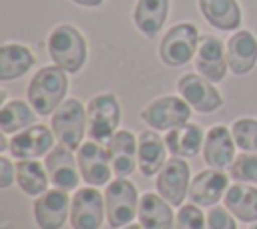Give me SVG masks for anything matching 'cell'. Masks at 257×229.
Here are the masks:
<instances>
[{
  "instance_id": "6da1fadb",
  "label": "cell",
  "mask_w": 257,
  "mask_h": 229,
  "mask_svg": "<svg viewBox=\"0 0 257 229\" xmlns=\"http://www.w3.org/2000/svg\"><path fill=\"white\" fill-rule=\"evenodd\" d=\"M68 90V76L66 70L60 66H44L40 68L32 80L28 82V102L32 104V108L46 117L52 114L64 100Z\"/></svg>"
},
{
  "instance_id": "7a4b0ae2",
  "label": "cell",
  "mask_w": 257,
  "mask_h": 229,
  "mask_svg": "<svg viewBox=\"0 0 257 229\" xmlns=\"http://www.w3.org/2000/svg\"><path fill=\"white\" fill-rule=\"evenodd\" d=\"M48 54L66 72H78L86 62V40L70 24H58L48 34Z\"/></svg>"
},
{
  "instance_id": "3957f363",
  "label": "cell",
  "mask_w": 257,
  "mask_h": 229,
  "mask_svg": "<svg viewBox=\"0 0 257 229\" xmlns=\"http://www.w3.org/2000/svg\"><path fill=\"white\" fill-rule=\"evenodd\" d=\"M104 209H106L108 225L112 229H120L128 225L135 219V215H139L137 187L122 177L108 183L104 189Z\"/></svg>"
},
{
  "instance_id": "277c9868",
  "label": "cell",
  "mask_w": 257,
  "mask_h": 229,
  "mask_svg": "<svg viewBox=\"0 0 257 229\" xmlns=\"http://www.w3.org/2000/svg\"><path fill=\"white\" fill-rule=\"evenodd\" d=\"M199 30L191 22L175 24L167 30L159 44V56L167 66H183L187 64L199 48Z\"/></svg>"
},
{
  "instance_id": "5b68a950",
  "label": "cell",
  "mask_w": 257,
  "mask_h": 229,
  "mask_svg": "<svg viewBox=\"0 0 257 229\" xmlns=\"http://www.w3.org/2000/svg\"><path fill=\"white\" fill-rule=\"evenodd\" d=\"M120 106L116 96L110 92L96 94L88 100L86 106V133L96 143H106L118 129Z\"/></svg>"
},
{
  "instance_id": "8992f818",
  "label": "cell",
  "mask_w": 257,
  "mask_h": 229,
  "mask_svg": "<svg viewBox=\"0 0 257 229\" xmlns=\"http://www.w3.org/2000/svg\"><path fill=\"white\" fill-rule=\"evenodd\" d=\"M52 133L60 145L80 149V143L86 135V108L76 98H66L52 112Z\"/></svg>"
},
{
  "instance_id": "52a82bcc",
  "label": "cell",
  "mask_w": 257,
  "mask_h": 229,
  "mask_svg": "<svg viewBox=\"0 0 257 229\" xmlns=\"http://www.w3.org/2000/svg\"><path fill=\"white\" fill-rule=\"evenodd\" d=\"M189 117H191V106L187 100L179 96L155 98L141 110V119L153 131H171L175 127L189 123Z\"/></svg>"
},
{
  "instance_id": "ba28073f",
  "label": "cell",
  "mask_w": 257,
  "mask_h": 229,
  "mask_svg": "<svg viewBox=\"0 0 257 229\" xmlns=\"http://www.w3.org/2000/svg\"><path fill=\"white\" fill-rule=\"evenodd\" d=\"M104 195L96 187L76 189L70 201V225L72 229H98L104 219Z\"/></svg>"
},
{
  "instance_id": "9c48e42d",
  "label": "cell",
  "mask_w": 257,
  "mask_h": 229,
  "mask_svg": "<svg viewBox=\"0 0 257 229\" xmlns=\"http://www.w3.org/2000/svg\"><path fill=\"white\" fill-rule=\"evenodd\" d=\"M189 165L187 161H183L181 157H171L163 169L157 173V181H155V187L159 191V195L169 201L171 205H181L183 199L189 195Z\"/></svg>"
},
{
  "instance_id": "30bf717a",
  "label": "cell",
  "mask_w": 257,
  "mask_h": 229,
  "mask_svg": "<svg viewBox=\"0 0 257 229\" xmlns=\"http://www.w3.org/2000/svg\"><path fill=\"white\" fill-rule=\"evenodd\" d=\"M177 90L181 98L187 100L189 106L195 108L197 112H213L223 106L221 92L211 84V80L199 74H193V72L183 74L177 82Z\"/></svg>"
},
{
  "instance_id": "8fae6325",
  "label": "cell",
  "mask_w": 257,
  "mask_h": 229,
  "mask_svg": "<svg viewBox=\"0 0 257 229\" xmlns=\"http://www.w3.org/2000/svg\"><path fill=\"white\" fill-rule=\"evenodd\" d=\"M70 197L62 189H48L36 197L32 213L40 229H60L70 217Z\"/></svg>"
},
{
  "instance_id": "7c38bea8",
  "label": "cell",
  "mask_w": 257,
  "mask_h": 229,
  "mask_svg": "<svg viewBox=\"0 0 257 229\" xmlns=\"http://www.w3.org/2000/svg\"><path fill=\"white\" fill-rule=\"evenodd\" d=\"M76 161H78L80 175H82V179H84L88 185L100 187V185H106V183L110 181L112 165H110L108 151L102 149L96 141L82 143L80 149H78Z\"/></svg>"
},
{
  "instance_id": "4fadbf2b",
  "label": "cell",
  "mask_w": 257,
  "mask_h": 229,
  "mask_svg": "<svg viewBox=\"0 0 257 229\" xmlns=\"http://www.w3.org/2000/svg\"><path fill=\"white\" fill-rule=\"evenodd\" d=\"M76 163L78 161H74V155L68 147H64V145L52 147L50 153L44 159V167H46L50 183L56 189H62V191L76 189L78 181H80V175H78L80 169H78Z\"/></svg>"
},
{
  "instance_id": "5bb4252c",
  "label": "cell",
  "mask_w": 257,
  "mask_h": 229,
  "mask_svg": "<svg viewBox=\"0 0 257 229\" xmlns=\"http://www.w3.org/2000/svg\"><path fill=\"white\" fill-rule=\"evenodd\" d=\"M54 147V135L44 125H32L8 141V151L16 159H36L42 155H48Z\"/></svg>"
},
{
  "instance_id": "9a60e30c",
  "label": "cell",
  "mask_w": 257,
  "mask_h": 229,
  "mask_svg": "<svg viewBox=\"0 0 257 229\" xmlns=\"http://www.w3.org/2000/svg\"><path fill=\"white\" fill-rule=\"evenodd\" d=\"M195 66L197 70L211 82H219L227 74V54L225 46L217 36L205 34L199 38V48L195 54Z\"/></svg>"
},
{
  "instance_id": "2e32d148",
  "label": "cell",
  "mask_w": 257,
  "mask_h": 229,
  "mask_svg": "<svg viewBox=\"0 0 257 229\" xmlns=\"http://www.w3.org/2000/svg\"><path fill=\"white\" fill-rule=\"evenodd\" d=\"M229 179L221 169H205L197 173L189 185V199L199 207H213L219 199H223Z\"/></svg>"
},
{
  "instance_id": "e0dca14e",
  "label": "cell",
  "mask_w": 257,
  "mask_h": 229,
  "mask_svg": "<svg viewBox=\"0 0 257 229\" xmlns=\"http://www.w3.org/2000/svg\"><path fill=\"white\" fill-rule=\"evenodd\" d=\"M235 139L233 133L225 125H213L205 135L203 143V159L213 169L229 167L235 161Z\"/></svg>"
},
{
  "instance_id": "ac0fdd59",
  "label": "cell",
  "mask_w": 257,
  "mask_h": 229,
  "mask_svg": "<svg viewBox=\"0 0 257 229\" xmlns=\"http://www.w3.org/2000/svg\"><path fill=\"white\" fill-rule=\"evenodd\" d=\"M106 151L118 177H126L139 167V141L131 131H116L106 141Z\"/></svg>"
},
{
  "instance_id": "d6986e66",
  "label": "cell",
  "mask_w": 257,
  "mask_h": 229,
  "mask_svg": "<svg viewBox=\"0 0 257 229\" xmlns=\"http://www.w3.org/2000/svg\"><path fill=\"white\" fill-rule=\"evenodd\" d=\"M227 66L233 74L241 76L257 64V38L249 30H239L227 40Z\"/></svg>"
},
{
  "instance_id": "ffe728a7",
  "label": "cell",
  "mask_w": 257,
  "mask_h": 229,
  "mask_svg": "<svg viewBox=\"0 0 257 229\" xmlns=\"http://www.w3.org/2000/svg\"><path fill=\"white\" fill-rule=\"evenodd\" d=\"M139 223L145 229H175L171 203L157 193H145L139 199Z\"/></svg>"
},
{
  "instance_id": "44dd1931",
  "label": "cell",
  "mask_w": 257,
  "mask_h": 229,
  "mask_svg": "<svg viewBox=\"0 0 257 229\" xmlns=\"http://www.w3.org/2000/svg\"><path fill=\"white\" fill-rule=\"evenodd\" d=\"M139 171L145 177H153L157 175L163 165L167 163V145L165 141H161V137L151 129V131H143L139 135Z\"/></svg>"
},
{
  "instance_id": "7402d4cb",
  "label": "cell",
  "mask_w": 257,
  "mask_h": 229,
  "mask_svg": "<svg viewBox=\"0 0 257 229\" xmlns=\"http://www.w3.org/2000/svg\"><path fill=\"white\" fill-rule=\"evenodd\" d=\"M34 62H36L34 54L24 44H16V42L2 44L0 46V80L6 82V80L24 76Z\"/></svg>"
},
{
  "instance_id": "603a6c76",
  "label": "cell",
  "mask_w": 257,
  "mask_h": 229,
  "mask_svg": "<svg viewBox=\"0 0 257 229\" xmlns=\"http://www.w3.org/2000/svg\"><path fill=\"white\" fill-rule=\"evenodd\" d=\"M205 143V133L195 123H185L167 133L165 145L175 157H195Z\"/></svg>"
},
{
  "instance_id": "cb8c5ba5",
  "label": "cell",
  "mask_w": 257,
  "mask_h": 229,
  "mask_svg": "<svg viewBox=\"0 0 257 229\" xmlns=\"http://www.w3.org/2000/svg\"><path fill=\"white\" fill-rule=\"evenodd\" d=\"M225 207L241 221H257V187L247 183H235L225 191Z\"/></svg>"
},
{
  "instance_id": "d4e9b609",
  "label": "cell",
  "mask_w": 257,
  "mask_h": 229,
  "mask_svg": "<svg viewBox=\"0 0 257 229\" xmlns=\"http://www.w3.org/2000/svg\"><path fill=\"white\" fill-rule=\"evenodd\" d=\"M203 18L219 30H235L241 24V8L237 0H199Z\"/></svg>"
},
{
  "instance_id": "484cf974",
  "label": "cell",
  "mask_w": 257,
  "mask_h": 229,
  "mask_svg": "<svg viewBox=\"0 0 257 229\" xmlns=\"http://www.w3.org/2000/svg\"><path fill=\"white\" fill-rule=\"evenodd\" d=\"M167 14H169V0H137L133 18L137 28L145 36L153 38L161 32Z\"/></svg>"
},
{
  "instance_id": "4316f807",
  "label": "cell",
  "mask_w": 257,
  "mask_h": 229,
  "mask_svg": "<svg viewBox=\"0 0 257 229\" xmlns=\"http://www.w3.org/2000/svg\"><path fill=\"white\" fill-rule=\"evenodd\" d=\"M34 108L32 104L24 102V100H8L2 104L0 108V129L4 135H16L28 127L34 125L36 117H34Z\"/></svg>"
},
{
  "instance_id": "83f0119b",
  "label": "cell",
  "mask_w": 257,
  "mask_h": 229,
  "mask_svg": "<svg viewBox=\"0 0 257 229\" xmlns=\"http://www.w3.org/2000/svg\"><path fill=\"white\" fill-rule=\"evenodd\" d=\"M48 181L50 179H48L46 167L40 165L38 161L20 159V163L16 165V183L26 195H30V197L42 195L48 187Z\"/></svg>"
},
{
  "instance_id": "f1b7e54d",
  "label": "cell",
  "mask_w": 257,
  "mask_h": 229,
  "mask_svg": "<svg viewBox=\"0 0 257 229\" xmlns=\"http://www.w3.org/2000/svg\"><path fill=\"white\" fill-rule=\"evenodd\" d=\"M229 175L239 183H257V153H241L229 165Z\"/></svg>"
},
{
  "instance_id": "f546056e",
  "label": "cell",
  "mask_w": 257,
  "mask_h": 229,
  "mask_svg": "<svg viewBox=\"0 0 257 229\" xmlns=\"http://www.w3.org/2000/svg\"><path fill=\"white\" fill-rule=\"evenodd\" d=\"M233 139L239 149L247 153H257V121L255 119H239L231 127Z\"/></svg>"
},
{
  "instance_id": "4dcf8cb0",
  "label": "cell",
  "mask_w": 257,
  "mask_h": 229,
  "mask_svg": "<svg viewBox=\"0 0 257 229\" xmlns=\"http://www.w3.org/2000/svg\"><path fill=\"white\" fill-rule=\"evenodd\" d=\"M175 229H207V217L195 203L181 205V209L177 213Z\"/></svg>"
},
{
  "instance_id": "1f68e13d",
  "label": "cell",
  "mask_w": 257,
  "mask_h": 229,
  "mask_svg": "<svg viewBox=\"0 0 257 229\" xmlns=\"http://www.w3.org/2000/svg\"><path fill=\"white\" fill-rule=\"evenodd\" d=\"M207 229H237L233 213L227 207H211L207 215Z\"/></svg>"
},
{
  "instance_id": "d6a6232c",
  "label": "cell",
  "mask_w": 257,
  "mask_h": 229,
  "mask_svg": "<svg viewBox=\"0 0 257 229\" xmlns=\"http://www.w3.org/2000/svg\"><path fill=\"white\" fill-rule=\"evenodd\" d=\"M16 179V167L10 163L8 157H0V189H6Z\"/></svg>"
},
{
  "instance_id": "836d02e7",
  "label": "cell",
  "mask_w": 257,
  "mask_h": 229,
  "mask_svg": "<svg viewBox=\"0 0 257 229\" xmlns=\"http://www.w3.org/2000/svg\"><path fill=\"white\" fill-rule=\"evenodd\" d=\"M74 4L78 6H86V8H94V6H100L104 0H72Z\"/></svg>"
},
{
  "instance_id": "e575fe53",
  "label": "cell",
  "mask_w": 257,
  "mask_h": 229,
  "mask_svg": "<svg viewBox=\"0 0 257 229\" xmlns=\"http://www.w3.org/2000/svg\"><path fill=\"white\" fill-rule=\"evenodd\" d=\"M122 229H145L143 225H135V223H128V225H124Z\"/></svg>"
},
{
  "instance_id": "d590c367",
  "label": "cell",
  "mask_w": 257,
  "mask_h": 229,
  "mask_svg": "<svg viewBox=\"0 0 257 229\" xmlns=\"http://www.w3.org/2000/svg\"><path fill=\"white\" fill-rule=\"evenodd\" d=\"M251 229H257V221H255V225H253V227H251Z\"/></svg>"
}]
</instances>
